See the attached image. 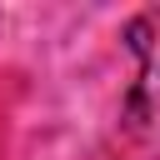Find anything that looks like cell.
<instances>
[{
    "label": "cell",
    "mask_w": 160,
    "mask_h": 160,
    "mask_svg": "<svg viewBox=\"0 0 160 160\" xmlns=\"http://www.w3.org/2000/svg\"><path fill=\"white\" fill-rule=\"evenodd\" d=\"M125 45L140 65L125 95V130L145 145H160V10H145L125 25Z\"/></svg>",
    "instance_id": "cell-1"
}]
</instances>
